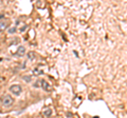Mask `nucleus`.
Listing matches in <instances>:
<instances>
[{"label":"nucleus","mask_w":127,"mask_h":118,"mask_svg":"<svg viewBox=\"0 0 127 118\" xmlns=\"http://www.w3.org/2000/svg\"><path fill=\"white\" fill-rule=\"evenodd\" d=\"M51 114H52V111H51L50 109H48V110L45 111V115L46 116H51Z\"/></svg>","instance_id":"7"},{"label":"nucleus","mask_w":127,"mask_h":118,"mask_svg":"<svg viewBox=\"0 0 127 118\" xmlns=\"http://www.w3.org/2000/svg\"><path fill=\"white\" fill-rule=\"evenodd\" d=\"M16 32V27L14 26V27H11V29L9 30V33L10 34H13V33H15Z\"/></svg>","instance_id":"8"},{"label":"nucleus","mask_w":127,"mask_h":118,"mask_svg":"<svg viewBox=\"0 0 127 118\" xmlns=\"http://www.w3.org/2000/svg\"><path fill=\"white\" fill-rule=\"evenodd\" d=\"M2 18H4V15H2V14H0V19H2Z\"/></svg>","instance_id":"9"},{"label":"nucleus","mask_w":127,"mask_h":118,"mask_svg":"<svg viewBox=\"0 0 127 118\" xmlns=\"http://www.w3.org/2000/svg\"><path fill=\"white\" fill-rule=\"evenodd\" d=\"M28 58H29L30 60H34V58H35V54H34V52L28 53Z\"/></svg>","instance_id":"6"},{"label":"nucleus","mask_w":127,"mask_h":118,"mask_svg":"<svg viewBox=\"0 0 127 118\" xmlns=\"http://www.w3.org/2000/svg\"><path fill=\"white\" fill-rule=\"evenodd\" d=\"M7 27V22L5 21H0V32H3Z\"/></svg>","instance_id":"5"},{"label":"nucleus","mask_w":127,"mask_h":118,"mask_svg":"<svg viewBox=\"0 0 127 118\" xmlns=\"http://www.w3.org/2000/svg\"><path fill=\"white\" fill-rule=\"evenodd\" d=\"M13 102H14V100H13V98H12L11 95H4L2 97V99H1V103H2V105L4 108L11 107V105L13 104Z\"/></svg>","instance_id":"1"},{"label":"nucleus","mask_w":127,"mask_h":118,"mask_svg":"<svg viewBox=\"0 0 127 118\" xmlns=\"http://www.w3.org/2000/svg\"><path fill=\"white\" fill-rule=\"evenodd\" d=\"M25 54H26V48H25L23 45L19 46L18 50H17V53H16V55H17V56H23Z\"/></svg>","instance_id":"3"},{"label":"nucleus","mask_w":127,"mask_h":118,"mask_svg":"<svg viewBox=\"0 0 127 118\" xmlns=\"http://www.w3.org/2000/svg\"><path fill=\"white\" fill-rule=\"evenodd\" d=\"M41 84H42V89L45 91H51V86L46 80H41Z\"/></svg>","instance_id":"4"},{"label":"nucleus","mask_w":127,"mask_h":118,"mask_svg":"<svg viewBox=\"0 0 127 118\" xmlns=\"http://www.w3.org/2000/svg\"><path fill=\"white\" fill-rule=\"evenodd\" d=\"M9 90H10V92L12 94H14L15 96H19L22 93V88H21L20 84H12Z\"/></svg>","instance_id":"2"}]
</instances>
